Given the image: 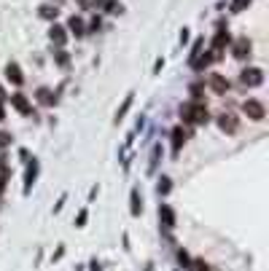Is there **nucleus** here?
Masks as SVG:
<instances>
[{"label": "nucleus", "instance_id": "1a4fd4ad", "mask_svg": "<svg viewBox=\"0 0 269 271\" xmlns=\"http://www.w3.org/2000/svg\"><path fill=\"white\" fill-rule=\"evenodd\" d=\"M35 100H38L43 108H54L57 102H60V97H57V94L51 91V89H46V86H41L38 91H35Z\"/></svg>", "mask_w": 269, "mask_h": 271}, {"label": "nucleus", "instance_id": "72a5a7b5", "mask_svg": "<svg viewBox=\"0 0 269 271\" xmlns=\"http://www.w3.org/2000/svg\"><path fill=\"white\" fill-rule=\"evenodd\" d=\"M8 100V94H6V89H3V84H0V102H6Z\"/></svg>", "mask_w": 269, "mask_h": 271}, {"label": "nucleus", "instance_id": "aec40b11", "mask_svg": "<svg viewBox=\"0 0 269 271\" xmlns=\"http://www.w3.org/2000/svg\"><path fill=\"white\" fill-rule=\"evenodd\" d=\"M102 8L108 11V14H113V16H116V14H124V6L119 3V0H105Z\"/></svg>", "mask_w": 269, "mask_h": 271}, {"label": "nucleus", "instance_id": "473e14b6", "mask_svg": "<svg viewBox=\"0 0 269 271\" xmlns=\"http://www.w3.org/2000/svg\"><path fill=\"white\" fill-rule=\"evenodd\" d=\"M8 167V156H6V150H0V169Z\"/></svg>", "mask_w": 269, "mask_h": 271}, {"label": "nucleus", "instance_id": "c85d7f7f", "mask_svg": "<svg viewBox=\"0 0 269 271\" xmlns=\"http://www.w3.org/2000/svg\"><path fill=\"white\" fill-rule=\"evenodd\" d=\"M86 220H89V209H78V215H76V228H84Z\"/></svg>", "mask_w": 269, "mask_h": 271}, {"label": "nucleus", "instance_id": "a878e982", "mask_svg": "<svg viewBox=\"0 0 269 271\" xmlns=\"http://www.w3.org/2000/svg\"><path fill=\"white\" fill-rule=\"evenodd\" d=\"M178 263H181V268H191V255H189V253H186V250H183V247H181V250H178Z\"/></svg>", "mask_w": 269, "mask_h": 271}, {"label": "nucleus", "instance_id": "412c9836", "mask_svg": "<svg viewBox=\"0 0 269 271\" xmlns=\"http://www.w3.org/2000/svg\"><path fill=\"white\" fill-rule=\"evenodd\" d=\"M202 46H205V38H196L194 41V46H191V51H189V65L196 60V56H200L202 54Z\"/></svg>", "mask_w": 269, "mask_h": 271}, {"label": "nucleus", "instance_id": "c9c22d12", "mask_svg": "<svg viewBox=\"0 0 269 271\" xmlns=\"http://www.w3.org/2000/svg\"><path fill=\"white\" fill-rule=\"evenodd\" d=\"M6 119V108H3V102H0V121Z\"/></svg>", "mask_w": 269, "mask_h": 271}, {"label": "nucleus", "instance_id": "39448f33", "mask_svg": "<svg viewBox=\"0 0 269 271\" xmlns=\"http://www.w3.org/2000/svg\"><path fill=\"white\" fill-rule=\"evenodd\" d=\"M229 49H231V56H235V60H250L253 43H250V41H248V38H245V35H242V38L231 41V46H229Z\"/></svg>", "mask_w": 269, "mask_h": 271}, {"label": "nucleus", "instance_id": "f03ea898", "mask_svg": "<svg viewBox=\"0 0 269 271\" xmlns=\"http://www.w3.org/2000/svg\"><path fill=\"white\" fill-rule=\"evenodd\" d=\"M242 113L248 115L250 121H264V119H266V105H264L261 100L250 97V100L242 102Z\"/></svg>", "mask_w": 269, "mask_h": 271}, {"label": "nucleus", "instance_id": "6ab92c4d", "mask_svg": "<svg viewBox=\"0 0 269 271\" xmlns=\"http://www.w3.org/2000/svg\"><path fill=\"white\" fill-rule=\"evenodd\" d=\"M170 191H172V180L167 178V175H162L159 183H156V193H159V196H167Z\"/></svg>", "mask_w": 269, "mask_h": 271}, {"label": "nucleus", "instance_id": "f257e3e1", "mask_svg": "<svg viewBox=\"0 0 269 271\" xmlns=\"http://www.w3.org/2000/svg\"><path fill=\"white\" fill-rule=\"evenodd\" d=\"M8 102H11V108H14L19 115H27V119H30V115H38V113L32 110V102H30V97H27L25 91H14V94H8Z\"/></svg>", "mask_w": 269, "mask_h": 271}, {"label": "nucleus", "instance_id": "0eeeda50", "mask_svg": "<svg viewBox=\"0 0 269 271\" xmlns=\"http://www.w3.org/2000/svg\"><path fill=\"white\" fill-rule=\"evenodd\" d=\"M67 38H70V35H67V30H65L62 25H57V22H54V25L49 27V41H51L54 46H60V49H65Z\"/></svg>", "mask_w": 269, "mask_h": 271}, {"label": "nucleus", "instance_id": "f8f14e48", "mask_svg": "<svg viewBox=\"0 0 269 271\" xmlns=\"http://www.w3.org/2000/svg\"><path fill=\"white\" fill-rule=\"evenodd\" d=\"M170 137H172V150L178 153V150L186 145V140L191 137V132H186V129H183V124H181V126H175V129H172V134H170Z\"/></svg>", "mask_w": 269, "mask_h": 271}, {"label": "nucleus", "instance_id": "a211bd4d", "mask_svg": "<svg viewBox=\"0 0 269 271\" xmlns=\"http://www.w3.org/2000/svg\"><path fill=\"white\" fill-rule=\"evenodd\" d=\"M132 102H135V91H130V94H127V97H124V102H121V108H119V110H116V119H113L116 124H119V121L124 119V115H127V113H130V108H132Z\"/></svg>", "mask_w": 269, "mask_h": 271}, {"label": "nucleus", "instance_id": "9b49d317", "mask_svg": "<svg viewBox=\"0 0 269 271\" xmlns=\"http://www.w3.org/2000/svg\"><path fill=\"white\" fill-rule=\"evenodd\" d=\"M67 35H76V38H84V35H86V25H84V19H81V16H70L67 19Z\"/></svg>", "mask_w": 269, "mask_h": 271}, {"label": "nucleus", "instance_id": "dca6fc26", "mask_svg": "<svg viewBox=\"0 0 269 271\" xmlns=\"http://www.w3.org/2000/svg\"><path fill=\"white\" fill-rule=\"evenodd\" d=\"M130 212H132V218H140V212H143V196H140L137 188L130 193Z\"/></svg>", "mask_w": 269, "mask_h": 271}, {"label": "nucleus", "instance_id": "cd10ccee", "mask_svg": "<svg viewBox=\"0 0 269 271\" xmlns=\"http://www.w3.org/2000/svg\"><path fill=\"white\" fill-rule=\"evenodd\" d=\"M100 27H102V19H100V14H95L89 19V25H86V32H97Z\"/></svg>", "mask_w": 269, "mask_h": 271}, {"label": "nucleus", "instance_id": "7c9ffc66", "mask_svg": "<svg viewBox=\"0 0 269 271\" xmlns=\"http://www.w3.org/2000/svg\"><path fill=\"white\" fill-rule=\"evenodd\" d=\"M65 202H67V193H62V196H60V202L54 204V215H57V212H60V209L65 207Z\"/></svg>", "mask_w": 269, "mask_h": 271}, {"label": "nucleus", "instance_id": "9d476101", "mask_svg": "<svg viewBox=\"0 0 269 271\" xmlns=\"http://www.w3.org/2000/svg\"><path fill=\"white\" fill-rule=\"evenodd\" d=\"M35 178H38V161H27V172H25V196H30V191H32V185H35Z\"/></svg>", "mask_w": 269, "mask_h": 271}, {"label": "nucleus", "instance_id": "7ed1b4c3", "mask_svg": "<svg viewBox=\"0 0 269 271\" xmlns=\"http://www.w3.org/2000/svg\"><path fill=\"white\" fill-rule=\"evenodd\" d=\"M240 84L248 86V89L264 86V70H261V67H245L242 73H240Z\"/></svg>", "mask_w": 269, "mask_h": 271}, {"label": "nucleus", "instance_id": "ddd939ff", "mask_svg": "<svg viewBox=\"0 0 269 271\" xmlns=\"http://www.w3.org/2000/svg\"><path fill=\"white\" fill-rule=\"evenodd\" d=\"M159 220H162V226L165 228H175V209L170 204H159Z\"/></svg>", "mask_w": 269, "mask_h": 271}, {"label": "nucleus", "instance_id": "5701e85b", "mask_svg": "<svg viewBox=\"0 0 269 271\" xmlns=\"http://www.w3.org/2000/svg\"><path fill=\"white\" fill-rule=\"evenodd\" d=\"M8 180H11V169H8V167H3V169H0V196L6 193V188H8Z\"/></svg>", "mask_w": 269, "mask_h": 271}, {"label": "nucleus", "instance_id": "e433bc0d", "mask_svg": "<svg viewBox=\"0 0 269 271\" xmlns=\"http://www.w3.org/2000/svg\"><path fill=\"white\" fill-rule=\"evenodd\" d=\"M57 3H60V0H57Z\"/></svg>", "mask_w": 269, "mask_h": 271}, {"label": "nucleus", "instance_id": "4be33fe9", "mask_svg": "<svg viewBox=\"0 0 269 271\" xmlns=\"http://www.w3.org/2000/svg\"><path fill=\"white\" fill-rule=\"evenodd\" d=\"M181 121H183V124H189V126L194 124V115H191V102H186L183 108H181Z\"/></svg>", "mask_w": 269, "mask_h": 271}, {"label": "nucleus", "instance_id": "6e6552de", "mask_svg": "<svg viewBox=\"0 0 269 271\" xmlns=\"http://www.w3.org/2000/svg\"><path fill=\"white\" fill-rule=\"evenodd\" d=\"M6 81H11L14 86H25V73L16 62H8L6 65Z\"/></svg>", "mask_w": 269, "mask_h": 271}, {"label": "nucleus", "instance_id": "b1692460", "mask_svg": "<svg viewBox=\"0 0 269 271\" xmlns=\"http://www.w3.org/2000/svg\"><path fill=\"white\" fill-rule=\"evenodd\" d=\"M250 3L253 0H231V14H240V11L250 8Z\"/></svg>", "mask_w": 269, "mask_h": 271}, {"label": "nucleus", "instance_id": "bb28decb", "mask_svg": "<svg viewBox=\"0 0 269 271\" xmlns=\"http://www.w3.org/2000/svg\"><path fill=\"white\" fill-rule=\"evenodd\" d=\"M159 159H162V145H154V153H151V167H148V172H154V169H156Z\"/></svg>", "mask_w": 269, "mask_h": 271}, {"label": "nucleus", "instance_id": "2f4dec72", "mask_svg": "<svg viewBox=\"0 0 269 271\" xmlns=\"http://www.w3.org/2000/svg\"><path fill=\"white\" fill-rule=\"evenodd\" d=\"M19 159L27 164V161H30V150H27V148H22V150H19Z\"/></svg>", "mask_w": 269, "mask_h": 271}, {"label": "nucleus", "instance_id": "393cba45", "mask_svg": "<svg viewBox=\"0 0 269 271\" xmlns=\"http://www.w3.org/2000/svg\"><path fill=\"white\" fill-rule=\"evenodd\" d=\"M11 143H14V134L6 132V129H0V150H6Z\"/></svg>", "mask_w": 269, "mask_h": 271}, {"label": "nucleus", "instance_id": "2eb2a0df", "mask_svg": "<svg viewBox=\"0 0 269 271\" xmlns=\"http://www.w3.org/2000/svg\"><path fill=\"white\" fill-rule=\"evenodd\" d=\"M51 56H54V65L57 67H62V70L70 67V54L65 49H60V46H54V49H51Z\"/></svg>", "mask_w": 269, "mask_h": 271}, {"label": "nucleus", "instance_id": "f704fd0d", "mask_svg": "<svg viewBox=\"0 0 269 271\" xmlns=\"http://www.w3.org/2000/svg\"><path fill=\"white\" fill-rule=\"evenodd\" d=\"M89 266H92V268H89V271H100V263H97V261H92V263H89Z\"/></svg>", "mask_w": 269, "mask_h": 271}, {"label": "nucleus", "instance_id": "f3484780", "mask_svg": "<svg viewBox=\"0 0 269 271\" xmlns=\"http://www.w3.org/2000/svg\"><path fill=\"white\" fill-rule=\"evenodd\" d=\"M213 62H216V56H213V54H200V56H196V60L191 62V67L196 70V73H202V70H207Z\"/></svg>", "mask_w": 269, "mask_h": 271}, {"label": "nucleus", "instance_id": "20e7f679", "mask_svg": "<svg viewBox=\"0 0 269 271\" xmlns=\"http://www.w3.org/2000/svg\"><path fill=\"white\" fill-rule=\"evenodd\" d=\"M216 124H218V129L224 134H237L240 132V119H237L235 113H218Z\"/></svg>", "mask_w": 269, "mask_h": 271}, {"label": "nucleus", "instance_id": "423d86ee", "mask_svg": "<svg viewBox=\"0 0 269 271\" xmlns=\"http://www.w3.org/2000/svg\"><path fill=\"white\" fill-rule=\"evenodd\" d=\"M207 86H210V91H213V94H226V91L231 89L229 78H226L224 73H210V78H207Z\"/></svg>", "mask_w": 269, "mask_h": 271}, {"label": "nucleus", "instance_id": "4468645a", "mask_svg": "<svg viewBox=\"0 0 269 271\" xmlns=\"http://www.w3.org/2000/svg\"><path fill=\"white\" fill-rule=\"evenodd\" d=\"M38 16L43 19V22H57V16H60V8L57 6H51V3H43V6H38Z\"/></svg>", "mask_w": 269, "mask_h": 271}, {"label": "nucleus", "instance_id": "c756f323", "mask_svg": "<svg viewBox=\"0 0 269 271\" xmlns=\"http://www.w3.org/2000/svg\"><path fill=\"white\" fill-rule=\"evenodd\" d=\"M191 271H210V263H205L202 258H196V261H191Z\"/></svg>", "mask_w": 269, "mask_h": 271}]
</instances>
